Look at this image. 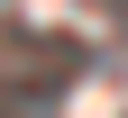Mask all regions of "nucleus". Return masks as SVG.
I'll list each match as a JSON object with an SVG mask.
<instances>
[{"instance_id":"obj_1","label":"nucleus","mask_w":128,"mask_h":118,"mask_svg":"<svg viewBox=\"0 0 128 118\" xmlns=\"http://www.w3.org/2000/svg\"><path fill=\"white\" fill-rule=\"evenodd\" d=\"M82 45L73 37H46V27H28V37H0V100H18V109H55L64 82H82Z\"/></svg>"},{"instance_id":"obj_2","label":"nucleus","mask_w":128,"mask_h":118,"mask_svg":"<svg viewBox=\"0 0 128 118\" xmlns=\"http://www.w3.org/2000/svg\"><path fill=\"white\" fill-rule=\"evenodd\" d=\"M92 18H110V27H128V0H82Z\"/></svg>"}]
</instances>
